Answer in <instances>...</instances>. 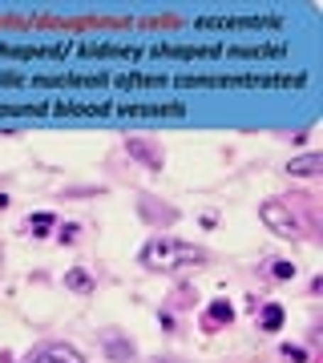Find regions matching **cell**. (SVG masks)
Segmentation results:
<instances>
[{"mask_svg": "<svg viewBox=\"0 0 323 363\" xmlns=\"http://www.w3.org/2000/svg\"><path fill=\"white\" fill-rule=\"evenodd\" d=\"M142 267L146 271H178V267H190V262H202L207 255L202 250H194V247H186V242H178V238H150L142 247Z\"/></svg>", "mask_w": 323, "mask_h": 363, "instance_id": "1", "label": "cell"}, {"mask_svg": "<svg viewBox=\"0 0 323 363\" xmlns=\"http://www.w3.org/2000/svg\"><path fill=\"white\" fill-rule=\"evenodd\" d=\"M258 218H263V226L271 234H279V238H299L303 234V226H299V218L291 214L287 202H263L258 206Z\"/></svg>", "mask_w": 323, "mask_h": 363, "instance_id": "2", "label": "cell"}, {"mask_svg": "<svg viewBox=\"0 0 323 363\" xmlns=\"http://www.w3.org/2000/svg\"><path fill=\"white\" fill-rule=\"evenodd\" d=\"M198 28H231V33H258V28H283L279 16H202Z\"/></svg>", "mask_w": 323, "mask_h": 363, "instance_id": "3", "label": "cell"}, {"mask_svg": "<svg viewBox=\"0 0 323 363\" xmlns=\"http://www.w3.org/2000/svg\"><path fill=\"white\" fill-rule=\"evenodd\" d=\"M25 363H85V355H81L73 343H45V347H40L37 355H28Z\"/></svg>", "mask_w": 323, "mask_h": 363, "instance_id": "4", "label": "cell"}, {"mask_svg": "<svg viewBox=\"0 0 323 363\" xmlns=\"http://www.w3.org/2000/svg\"><path fill=\"white\" fill-rule=\"evenodd\" d=\"M287 174L291 178H319L323 174V154H303L287 162Z\"/></svg>", "mask_w": 323, "mask_h": 363, "instance_id": "5", "label": "cell"}, {"mask_svg": "<svg viewBox=\"0 0 323 363\" xmlns=\"http://www.w3.org/2000/svg\"><path fill=\"white\" fill-rule=\"evenodd\" d=\"M231 57H283V45H234Z\"/></svg>", "mask_w": 323, "mask_h": 363, "instance_id": "6", "label": "cell"}, {"mask_svg": "<svg viewBox=\"0 0 323 363\" xmlns=\"http://www.w3.org/2000/svg\"><path fill=\"white\" fill-rule=\"evenodd\" d=\"M258 327H263V331H279V327H283V307H279V303H267L263 315H258Z\"/></svg>", "mask_w": 323, "mask_h": 363, "instance_id": "7", "label": "cell"}, {"mask_svg": "<svg viewBox=\"0 0 323 363\" xmlns=\"http://www.w3.org/2000/svg\"><path fill=\"white\" fill-rule=\"evenodd\" d=\"M126 150H129L133 157H142V162H146L150 169H162V154H154L150 145H142V142H126Z\"/></svg>", "mask_w": 323, "mask_h": 363, "instance_id": "8", "label": "cell"}, {"mask_svg": "<svg viewBox=\"0 0 323 363\" xmlns=\"http://www.w3.org/2000/svg\"><path fill=\"white\" fill-rule=\"evenodd\" d=\"M231 319H234V307H231V303H210L207 327H214V323H231Z\"/></svg>", "mask_w": 323, "mask_h": 363, "instance_id": "9", "label": "cell"}, {"mask_svg": "<svg viewBox=\"0 0 323 363\" xmlns=\"http://www.w3.org/2000/svg\"><path fill=\"white\" fill-rule=\"evenodd\" d=\"M65 286H69V291H81V295H85V291H93V279L85 271H69L65 274Z\"/></svg>", "mask_w": 323, "mask_h": 363, "instance_id": "10", "label": "cell"}, {"mask_svg": "<svg viewBox=\"0 0 323 363\" xmlns=\"http://www.w3.org/2000/svg\"><path fill=\"white\" fill-rule=\"evenodd\" d=\"M49 226H53V214H33V218H28V234H33V238H40Z\"/></svg>", "mask_w": 323, "mask_h": 363, "instance_id": "11", "label": "cell"}, {"mask_svg": "<svg viewBox=\"0 0 323 363\" xmlns=\"http://www.w3.org/2000/svg\"><path fill=\"white\" fill-rule=\"evenodd\" d=\"M271 274L275 279H295V262H287V259L271 262Z\"/></svg>", "mask_w": 323, "mask_h": 363, "instance_id": "12", "label": "cell"}, {"mask_svg": "<svg viewBox=\"0 0 323 363\" xmlns=\"http://www.w3.org/2000/svg\"><path fill=\"white\" fill-rule=\"evenodd\" d=\"M283 359H295V363H307V351L299 343H283Z\"/></svg>", "mask_w": 323, "mask_h": 363, "instance_id": "13", "label": "cell"}, {"mask_svg": "<svg viewBox=\"0 0 323 363\" xmlns=\"http://www.w3.org/2000/svg\"><path fill=\"white\" fill-rule=\"evenodd\" d=\"M77 234H81V226H77V222H65V226H61V234H57V238H61V242H69V247H73V242H77Z\"/></svg>", "mask_w": 323, "mask_h": 363, "instance_id": "14", "label": "cell"}, {"mask_svg": "<svg viewBox=\"0 0 323 363\" xmlns=\"http://www.w3.org/2000/svg\"><path fill=\"white\" fill-rule=\"evenodd\" d=\"M4 206H9V198H4V194H0V210H4Z\"/></svg>", "mask_w": 323, "mask_h": 363, "instance_id": "15", "label": "cell"}]
</instances>
